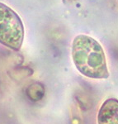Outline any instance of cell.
<instances>
[{
    "label": "cell",
    "instance_id": "cell-1",
    "mask_svg": "<svg viewBox=\"0 0 118 124\" xmlns=\"http://www.w3.org/2000/svg\"><path fill=\"white\" fill-rule=\"evenodd\" d=\"M72 58L78 70L84 76L97 79L108 78L105 53L93 37L77 36L72 44Z\"/></svg>",
    "mask_w": 118,
    "mask_h": 124
},
{
    "label": "cell",
    "instance_id": "cell-2",
    "mask_svg": "<svg viewBox=\"0 0 118 124\" xmlns=\"http://www.w3.org/2000/svg\"><path fill=\"white\" fill-rule=\"evenodd\" d=\"M24 39V27L19 16L7 5L0 3V43L19 51Z\"/></svg>",
    "mask_w": 118,
    "mask_h": 124
},
{
    "label": "cell",
    "instance_id": "cell-3",
    "mask_svg": "<svg viewBox=\"0 0 118 124\" xmlns=\"http://www.w3.org/2000/svg\"><path fill=\"white\" fill-rule=\"evenodd\" d=\"M97 124H118V99H108L102 104L97 114Z\"/></svg>",
    "mask_w": 118,
    "mask_h": 124
}]
</instances>
